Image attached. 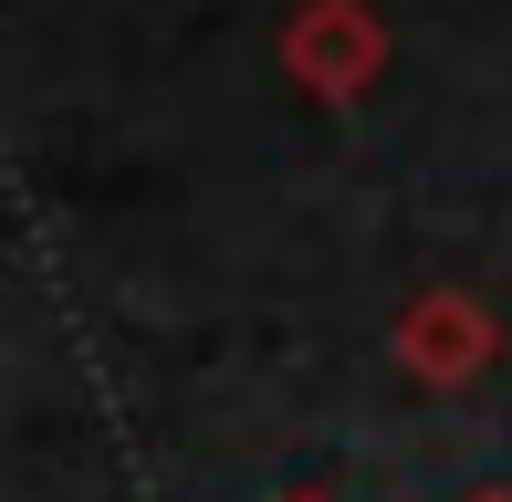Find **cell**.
Here are the masks:
<instances>
[{
  "instance_id": "obj_3",
  "label": "cell",
  "mask_w": 512,
  "mask_h": 502,
  "mask_svg": "<svg viewBox=\"0 0 512 502\" xmlns=\"http://www.w3.org/2000/svg\"><path fill=\"white\" fill-rule=\"evenodd\" d=\"M471 502H512V492H471Z\"/></svg>"
},
{
  "instance_id": "obj_2",
  "label": "cell",
  "mask_w": 512,
  "mask_h": 502,
  "mask_svg": "<svg viewBox=\"0 0 512 502\" xmlns=\"http://www.w3.org/2000/svg\"><path fill=\"white\" fill-rule=\"evenodd\" d=\"M492 356H502V325H492L481 293L429 283V293H408V304H398V367H408L418 387H471Z\"/></svg>"
},
{
  "instance_id": "obj_4",
  "label": "cell",
  "mask_w": 512,
  "mask_h": 502,
  "mask_svg": "<svg viewBox=\"0 0 512 502\" xmlns=\"http://www.w3.org/2000/svg\"><path fill=\"white\" fill-rule=\"evenodd\" d=\"M283 502H324V492H283Z\"/></svg>"
},
{
  "instance_id": "obj_1",
  "label": "cell",
  "mask_w": 512,
  "mask_h": 502,
  "mask_svg": "<svg viewBox=\"0 0 512 502\" xmlns=\"http://www.w3.org/2000/svg\"><path fill=\"white\" fill-rule=\"evenodd\" d=\"M387 21H377V0H293V21H283V74L304 84L314 105H356L366 84L387 74Z\"/></svg>"
}]
</instances>
